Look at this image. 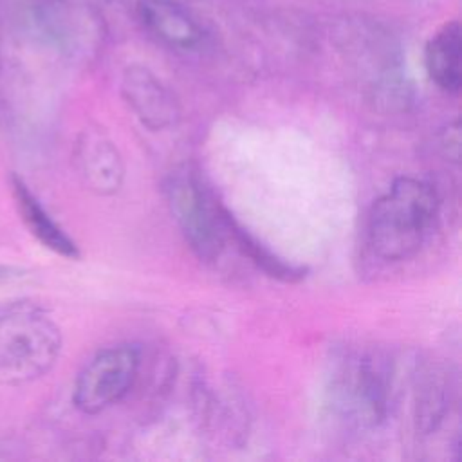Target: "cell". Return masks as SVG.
I'll list each match as a JSON object with an SVG mask.
<instances>
[{
	"label": "cell",
	"instance_id": "6da1fadb",
	"mask_svg": "<svg viewBox=\"0 0 462 462\" xmlns=\"http://www.w3.org/2000/svg\"><path fill=\"white\" fill-rule=\"evenodd\" d=\"M440 199L435 186L417 177H397L370 208L366 244L383 262L413 258L439 217Z\"/></svg>",
	"mask_w": 462,
	"mask_h": 462
},
{
	"label": "cell",
	"instance_id": "7a4b0ae2",
	"mask_svg": "<svg viewBox=\"0 0 462 462\" xmlns=\"http://www.w3.org/2000/svg\"><path fill=\"white\" fill-rule=\"evenodd\" d=\"M61 352V332L38 303L20 300L0 310V381L25 384L45 375Z\"/></svg>",
	"mask_w": 462,
	"mask_h": 462
},
{
	"label": "cell",
	"instance_id": "3957f363",
	"mask_svg": "<svg viewBox=\"0 0 462 462\" xmlns=\"http://www.w3.org/2000/svg\"><path fill=\"white\" fill-rule=\"evenodd\" d=\"M164 195L189 249L204 262L217 260L227 240V209L188 168H179L166 177Z\"/></svg>",
	"mask_w": 462,
	"mask_h": 462
},
{
	"label": "cell",
	"instance_id": "277c9868",
	"mask_svg": "<svg viewBox=\"0 0 462 462\" xmlns=\"http://www.w3.org/2000/svg\"><path fill=\"white\" fill-rule=\"evenodd\" d=\"M141 365L139 346L132 343H117L96 352L79 370L74 390V406L96 415L117 404L132 388Z\"/></svg>",
	"mask_w": 462,
	"mask_h": 462
},
{
	"label": "cell",
	"instance_id": "5b68a950",
	"mask_svg": "<svg viewBox=\"0 0 462 462\" xmlns=\"http://www.w3.org/2000/svg\"><path fill=\"white\" fill-rule=\"evenodd\" d=\"M332 395L339 411L361 426L379 424L388 411L390 370L379 356L348 359L332 379Z\"/></svg>",
	"mask_w": 462,
	"mask_h": 462
},
{
	"label": "cell",
	"instance_id": "8992f818",
	"mask_svg": "<svg viewBox=\"0 0 462 462\" xmlns=\"http://www.w3.org/2000/svg\"><path fill=\"white\" fill-rule=\"evenodd\" d=\"M23 23L51 45L78 52L96 36L97 18L81 0H23Z\"/></svg>",
	"mask_w": 462,
	"mask_h": 462
},
{
	"label": "cell",
	"instance_id": "52a82bcc",
	"mask_svg": "<svg viewBox=\"0 0 462 462\" xmlns=\"http://www.w3.org/2000/svg\"><path fill=\"white\" fill-rule=\"evenodd\" d=\"M123 97L130 110L152 132L175 126L180 105L175 94L146 67L132 65L123 74Z\"/></svg>",
	"mask_w": 462,
	"mask_h": 462
},
{
	"label": "cell",
	"instance_id": "ba28073f",
	"mask_svg": "<svg viewBox=\"0 0 462 462\" xmlns=\"http://www.w3.org/2000/svg\"><path fill=\"white\" fill-rule=\"evenodd\" d=\"M78 173L96 195H114L125 179V162L112 139L99 128H85L74 148Z\"/></svg>",
	"mask_w": 462,
	"mask_h": 462
},
{
	"label": "cell",
	"instance_id": "9c48e42d",
	"mask_svg": "<svg viewBox=\"0 0 462 462\" xmlns=\"http://www.w3.org/2000/svg\"><path fill=\"white\" fill-rule=\"evenodd\" d=\"M139 18L161 43L177 51H191L202 40V29L177 0H139Z\"/></svg>",
	"mask_w": 462,
	"mask_h": 462
},
{
	"label": "cell",
	"instance_id": "30bf717a",
	"mask_svg": "<svg viewBox=\"0 0 462 462\" xmlns=\"http://www.w3.org/2000/svg\"><path fill=\"white\" fill-rule=\"evenodd\" d=\"M13 186V197L16 209L20 213L22 222L29 229V233L49 251L76 260L79 258V249L76 242L67 235V231L51 217V213L45 209V206L38 200V197L29 189V186L20 179H11Z\"/></svg>",
	"mask_w": 462,
	"mask_h": 462
},
{
	"label": "cell",
	"instance_id": "8fae6325",
	"mask_svg": "<svg viewBox=\"0 0 462 462\" xmlns=\"http://www.w3.org/2000/svg\"><path fill=\"white\" fill-rule=\"evenodd\" d=\"M424 67L430 79L446 94L462 87V32L457 20L439 27L424 47Z\"/></svg>",
	"mask_w": 462,
	"mask_h": 462
},
{
	"label": "cell",
	"instance_id": "7c38bea8",
	"mask_svg": "<svg viewBox=\"0 0 462 462\" xmlns=\"http://www.w3.org/2000/svg\"><path fill=\"white\" fill-rule=\"evenodd\" d=\"M227 236L235 240L236 247L251 258V262H254L263 273H267L273 278H280L285 282H294L305 276V271L301 267L291 265L287 262H283L282 258H278L276 254H273L265 245H262L254 236H251L245 229H242V226H238L231 215L227 213Z\"/></svg>",
	"mask_w": 462,
	"mask_h": 462
},
{
	"label": "cell",
	"instance_id": "4fadbf2b",
	"mask_svg": "<svg viewBox=\"0 0 462 462\" xmlns=\"http://www.w3.org/2000/svg\"><path fill=\"white\" fill-rule=\"evenodd\" d=\"M458 143H460V135H458V119H455L451 125H448L442 134H440V148L442 153L451 159L453 162L458 161Z\"/></svg>",
	"mask_w": 462,
	"mask_h": 462
},
{
	"label": "cell",
	"instance_id": "5bb4252c",
	"mask_svg": "<svg viewBox=\"0 0 462 462\" xmlns=\"http://www.w3.org/2000/svg\"><path fill=\"white\" fill-rule=\"evenodd\" d=\"M23 276H25V273H23L20 267L0 263V285H4V283H14V282L22 280Z\"/></svg>",
	"mask_w": 462,
	"mask_h": 462
}]
</instances>
